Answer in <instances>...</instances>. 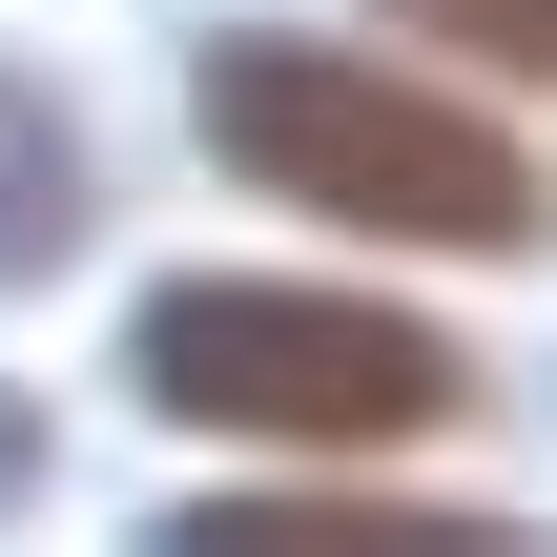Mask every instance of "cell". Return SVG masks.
Masks as SVG:
<instances>
[{
    "label": "cell",
    "instance_id": "7a4b0ae2",
    "mask_svg": "<svg viewBox=\"0 0 557 557\" xmlns=\"http://www.w3.org/2000/svg\"><path fill=\"white\" fill-rule=\"evenodd\" d=\"M124 393L186 413V434H248V455H413L475 413V351L372 310V289H289V269H186L145 289L124 331Z\"/></svg>",
    "mask_w": 557,
    "mask_h": 557
},
{
    "label": "cell",
    "instance_id": "8992f818",
    "mask_svg": "<svg viewBox=\"0 0 557 557\" xmlns=\"http://www.w3.org/2000/svg\"><path fill=\"white\" fill-rule=\"evenodd\" d=\"M21 496H41V413L0 393V517H21Z\"/></svg>",
    "mask_w": 557,
    "mask_h": 557
},
{
    "label": "cell",
    "instance_id": "6da1fadb",
    "mask_svg": "<svg viewBox=\"0 0 557 557\" xmlns=\"http://www.w3.org/2000/svg\"><path fill=\"white\" fill-rule=\"evenodd\" d=\"M207 165L227 186H269V207H310V227H372V248H537L557 186L517 124H475L455 83H413V62H372V41H289V21H248V41H207Z\"/></svg>",
    "mask_w": 557,
    "mask_h": 557
},
{
    "label": "cell",
    "instance_id": "277c9868",
    "mask_svg": "<svg viewBox=\"0 0 557 557\" xmlns=\"http://www.w3.org/2000/svg\"><path fill=\"white\" fill-rule=\"evenodd\" d=\"M103 227V165H83V124H62V83L0 41V289H41L62 248Z\"/></svg>",
    "mask_w": 557,
    "mask_h": 557
},
{
    "label": "cell",
    "instance_id": "5b68a950",
    "mask_svg": "<svg viewBox=\"0 0 557 557\" xmlns=\"http://www.w3.org/2000/svg\"><path fill=\"white\" fill-rule=\"evenodd\" d=\"M393 41H455L496 83H557V0H393Z\"/></svg>",
    "mask_w": 557,
    "mask_h": 557
},
{
    "label": "cell",
    "instance_id": "3957f363",
    "mask_svg": "<svg viewBox=\"0 0 557 557\" xmlns=\"http://www.w3.org/2000/svg\"><path fill=\"white\" fill-rule=\"evenodd\" d=\"M165 557H517V517H413V496H186Z\"/></svg>",
    "mask_w": 557,
    "mask_h": 557
}]
</instances>
